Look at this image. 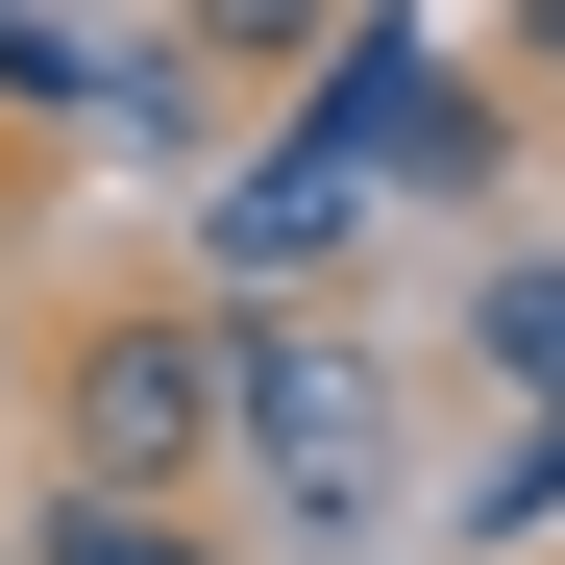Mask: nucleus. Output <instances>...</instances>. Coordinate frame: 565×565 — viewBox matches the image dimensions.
Masks as SVG:
<instances>
[{
  "mask_svg": "<svg viewBox=\"0 0 565 565\" xmlns=\"http://www.w3.org/2000/svg\"><path fill=\"white\" fill-rule=\"evenodd\" d=\"M99 99V50H74V0H0V124H74Z\"/></svg>",
  "mask_w": 565,
  "mask_h": 565,
  "instance_id": "obj_6",
  "label": "nucleus"
},
{
  "mask_svg": "<svg viewBox=\"0 0 565 565\" xmlns=\"http://www.w3.org/2000/svg\"><path fill=\"white\" fill-rule=\"evenodd\" d=\"M50 467H99V492H198V467H246V369H222V296L74 320V344H50Z\"/></svg>",
  "mask_w": 565,
  "mask_h": 565,
  "instance_id": "obj_2",
  "label": "nucleus"
},
{
  "mask_svg": "<svg viewBox=\"0 0 565 565\" xmlns=\"http://www.w3.org/2000/svg\"><path fill=\"white\" fill-rule=\"evenodd\" d=\"M516 50H541V74H565V0H541V25H516Z\"/></svg>",
  "mask_w": 565,
  "mask_h": 565,
  "instance_id": "obj_9",
  "label": "nucleus"
},
{
  "mask_svg": "<svg viewBox=\"0 0 565 565\" xmlns=\"http://www.w3.org/2000/svg\"><path fill=\"white\" fill-rule=\"evenodd\" d=\"M0 369H25V296H0Z\"/></svg>",
  "mask_w": 565,
  "mask_h": 565,
  "instance_id": "obj_10",
  "label": "nucleus"
},
{
  "mask_svg": "<svg viewBox=\"0 0 565 565\" xmlns=\"http://www.w3.org/2000/svg\"><path fill=\"white\" fill-rule=\"evenodd\" d=\"M25 565H222V516H198V492H99V467H50Z\"/></svg>",
  "mask_w": 565,
  "mask_h": 565,
  "instance_id": "obj_5",
  "label": "nucleus"
},
{
  "mask_svg": "<svg viewBox=\"0 0 565 565\" xmlns=\"http://www.w3.org/2000/svg\"><path fill=\"white\" fill-rule=\"evenodd\" d=\"M222 369H246V492L296 541H369V492H394V369H369V320L222 296Z\"/></svg>",
  "mask_w": 565,
  "mask_h": 565,
  "instance_id": "obj_1",
  "label": "nucleus"
},
{
  "mask_svg": "<svg viewBox=\"0 0 565 565\" xmlns=\"http://www.w3.org/2000/svg\"><path fill=\"white\" fill-rule=\"evenodd\" d=\"M492 369H516V394L565 418V270H492Z\"/></svg>",
  "mask_w": 565,
  "mask_h": 565,
  "instance_id": "obj_8",
  "label": "nucleus"
},
{
  "mask_svg": "<svg viewBox=\"0 0 565 565\" xmlns=\"http://www.w3.org/2000/svg\"><path fill=\"white\" fill-rule=\"evenodd\" d=\"M296 148H344L369 198H492V172H516V99H492L467 50H418L394 0H369V25L296 74Z\"/></svg>",
  "mask_w": 565,
  "mask_h": 565,
  "instance_id": "obj_3",
  "label": "nucleus"
},
{
  "mask_svg": "<svg viewBox=\"0 0 565 565\" xmlns=\"http://www.w3.org/2000/svg\"><path fill=\"white\" fill-rule=\"evenodd\" d=\"M344 198H369L344 148H270V172H222V222H198V246H222V296H296V270L344 246Z\"/></svg>",
  "mask_w": 565,
  "mask_h": 565,
  "instance_id": "obj_4",
  "label": "nucleus"
},
{
  "mask_svg": "<svg viewBox=\"0 0 565 565\" xmlns=\"http://www.w3.org/2000/svg\"><path fill=\"white\" fill-rule=\"evenodd\" d=\"M344 25H369V0H198V50H222V74H320Z\"/></svg>",
  "mask_w": 565,
  "mask_h": 565,
  "instance_id": "obj_7",
  "label": "nucleus"
},
{
  "mask_svg": "<svg viewBox=\"0 0 565 565\" xmlns=\"http://www.w3.org/2000/svg\"><path fill=\"white\" fill-rule=\"evenodd\" d=\"M0 565H25V516H0Z\"/></svg>",
  "mask_w": 565,
  "mask_h": 565,
  "instance_id": "obj_11",
  "label": "nucleus"
}]
</instances>
